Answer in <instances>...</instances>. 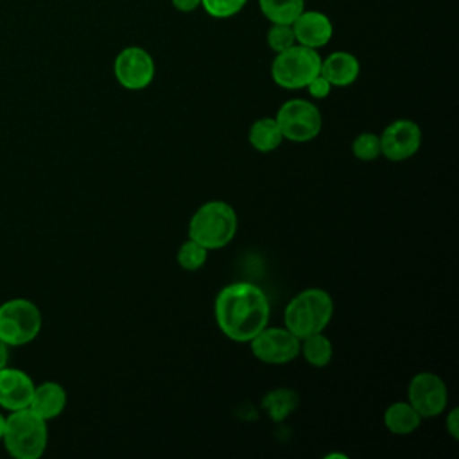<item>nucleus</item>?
<instances>
[{"instance_id":"obj_1","label":"nucleus","mask_w":459,"mask_h":459,"mask_svg":"<svg viewBox=\"0 0 459 459\" xmlns=\"http://www.w3.org/2000/svg\"><path fill=\"white\" fill-rule=\"evenodd\" d=\"M215 323L235 342H249L269 325V299L262 287L251 281H231L215 296Z\"/></svg>"},{"instance_id":"obj_2","label":"nucleus","mask_w":459,"mask_h":459,"mask_svg":"<svg viewBox=\"0 0 459 459\" xmlns=\"http://www.w3.org/2000/svg\"><path fill=\"white\" fill-rule=\"evenodd\" d=\"M238 217L231 204L221 199L206 201L190 217L188 238L208 251L226 247L237 235Z\"/></svg>"},{"instance_id":"obj_3","label":"nucleus","mask_w":459,"mask_h":459,"mask_svg":"<svg viewBox=\"0 0 459 459\" xmlns=\"http://www.w3.org/2000/svg\"><path fill=\"white\" fill-rule=\"evenodd\" d=\"M333 316V299L321 287H308L296 294L283 310V326L298 339L325 332Z\"/></svg>"},{"instance_id":"obj_4","label":"nucleus","mask_w":459,"mask_h":459,"mask_svg":"<svg viewBox=\"0 0 459 459\" xmlns=\"http://www.w3.org/2000/svg\"><path fill=\"white\" fill-rule=\"evenodd\" d=\"M2 441L14 459H38L48 443L47 421L29 407L11 411L5 418Z\"/></svg>"},{"instance_id":"obj_5","label":"nucleus","mask_w":459,"mask_h":459,"mask_svg":"<svg viewBox=\"0 0 459 459\" xmlns=\"http://www.w3.org/2000/svg\"><path fill=\"white\" fill-rule=\"evenodd\" d=\"M321 70V56L316 48L292 45L274 54L271 63V79L283 90H303Z\"/></svg>"},{"instance_id":"obj_6","label":"nucleus","mask_w":459,"mask_h":459,"mask_svg":"<svg viewBox=\"0 0 459 459\" xmlns=\"http://www.w3.org/2000/svg\"><path fill=\"white\" fill-rule=\"evenodd\" d=\"M43 319L38 305L27 298H13L0 305V339L9 346H23L34 341Z\"/></svg>"},{"instance_id":"obj_7","label":"nucleus","mask_w":459,"mask_h":459,"mask_svg":"<svg viewBox=\"0 0 459 459\" xmlns=\"http://www.w3.org/2000/svg\"><path fill=\"white\" fill-rule=\"evenodd\" d=\"M274 120L283 134V140L294 143H305L314 140L323 127V117L319 108L307 99L285 100L278 108Z\"/></svg>"},{"instance_id":"obj_8","label":"nucleus","mask_w":459,"mask_h":459,"mask_svg":"<svg viewBox=\"0 0 459 459\" xmlns=\"http://www.w3.org/2000/svg\"><path fill=\"white\" fill-rule=\"evenodd\" d=\"M251 353L264 364H287L298 359L301 339L285 326H265L249 342Z\"/></svg>"},{"instance_id":"obj_9","label":"nucleus","mask_w":459,"mask_h":459,"mask_svg":"<svg viewBox=\"0 0 459 459\" xmlns=\"http://www.w3.org/2000/svg\"><path fill=\"white\" fill-rule=\"evenodd\" d=\"M113 74L124 90L140 91L154 81L156 65L152 56L143 47L129 45L117 54Z\"/></svg>"},{"instance_id":"obj_10","label":"nucleus","mask_w":459,"mask_h":459,"mask_svg":"<svg viewBox=\"0 0 459 459\" xmlns=\"http://www.w3.org/2000/svg\"><path fill=\"white\" fill-rule=\"evenodd\" d=\"M407 402L423 420L441 416L448 405V389L445 380L432 371L416 373L407 385Z\"/></svg>"},{"instance_id":"obj_11","label":"nucleus","mask_w":459,"mask_h":459,"mask_svg":"<svg viewBox=\"0 0 459 459\" xmlns=\"http://www.w3.org/2000/svg\"><path fill=\"white\" fill-rule=\"evenodd\" d=\"M382 156L389 161L411 160L421 147V129L414 120L398 118L384 127L378 134Z\"/></svg>"},{"instance_id":"obj_12","label":"nucleus","mask_w":459,"mask_h":459,"mask_svg":"<svg viewBox=\"0 0 459 459\" xmlns=\"http://www.w3.org/2000/svg\"><path fill=\"white\" fill-rule=\"evenodd\" d=\"M298 45L308 48H321L330 43L333 36V23L328 14L321 11L303 9L299 16L290 23Z\"/></svg>"},{"instance_id":"obj_13","label":"nucleus","mask_w":459,"mask_h":459,"mask_svg":"<svg viewBox=\"0 0 459 459\" xmlns=\"http://www.w3.org/2000/svg\"><path fill=\"white\" fill-rule=\"evenodd\" d=\"M34 380L18 368H2L0 369V407L11 411L25 409L30 403L34 393Z\"/></svg>"},{"instance_id":"obj_14","label":"nucleus","mask_w":459,"mask_h":459,"mask_svg":"<svg viewBox=\"0 0 459 459\" xmlns=\"http://www.w3.org/2000/svg\"><path fill=\"white\" fill-rule=\"evenodd\" d=\"M319 74L333 86L346 88L359 79L360 63L359 57L348 50H335L328 54L325 59L321 57Z\"/></svg>"},{"instance_id":"obj_15","label":"nucleus","mask_w":459,"mask_h":459,"mask_svg":"<svg viewBox=\"0 0 459 459\" xmlns=\"http://www.w3.org/2000/svg\"><path fill=\"white\" fill-rule=\"evenodd\" d=\"M66 391L59 382L47 380L34 387L29 409L41 416L45 421L57 418L66 407Z\"/></svg>"},{"instance_id":"obj_16","label":"nucleus","mask_w":459,"mask_h":459,"mask_svg":"<svg viewBox=\"0 0 459 459\" xmlns=\"http://www.w3.org/2000/svg\"><path fill=\"white\" fill-rule=\"evenodd\" d=\"M423 418L420 412L405 400V402H393L384 411V425L394 436H409L416 432L421 425Z\"/></svg>"},{"instance_id":"obj_17","label":"nucleus","mask_w":459,"mask_h":459,"mask_svg":"<svg viewBox=\"0 0 459 459\" xmlns=\"http://www.w3.org/2000/svg\"><path fill=\"white\" fill-rule=\"evenodd\" d=\"M247 140L255 151L273 152L281 145L283 134H281L274 117H260L249 126Z\"/></svg>"},{"instance_id":"obj_18","label":"nucleus","mask_w":459,"mask_h":459,"mask_svg":"<svg viewBox=\"0 0 459 459\" xmlns=\"http://www.w3.org/2000/svg\"><path fill=\"white\" fill-rule=\"evenodd\" d=\"M299 353L314 368H325L333 357V344L325 332H316L301 339Z\"/></svg>"},{"instance_id":"obj_19","label":"nucleus","mask_w":459,"mask_h":459,"mask_svg":"<svg viewBox=\"0 0 459 459\" xmlns=\"http://www.w3.org/2000/svg\"><path fill=\"white\" fill-rule=\"evenodd\" d=\"M262 14L271 23H292L305 9V0H258Z\"/></svg>"},{"instance_id":"obj_20","label":"nucleus","mask_w":459,"mask_h":459,"mask_svg":"<svg viewBox=\"0 0 459 459\" xmlns=\"http://www.w3.org/2000/svg\"><path fill=\"white\" fill-rule=\"evenodd\" d=\"M296 405H298L296 393L285 387L269 391L262 400V407L265 409V412L273 421L285 420L296 409Z\"/></svg>"},{"instance_id":"obj_21","label":"nucleus","mask_w":459,"mask_h":459,"mask_svg":"<svg viewBox=\"0 0 459 459\" xmlns=\"http://www.w3.org/2000/svg\"><path fill=\"white\" fill-rule=\"evenodd\" d=\"M176 260H178V265L183 269V271H197L201 269L206 260H208V249L203 247L201 244H197L195 240L192 238H186L179 249H178V255H176Z\"/></svg>"},{"instance_id":"obj_22","label":"nucleus","mask_w":459,"mask_h":459,"mask_svg":"<svg viewBox=\"0 0 459 459\" xmlns=\"http://www.w3.org/2000/svg\"><path fill=\"white\" fill-rule=\"evenodd\" d=\"M351 154L359 161H375L377 158H380L382 149H380L378 134L369 133V131L357 134L351 142Z\"/></svg>"},{"instance_id":"obj_23","label":"nucleus","mask_w":459,"mask_h":459,"mask_svg":"<svg viewBox=\"0 0 459 459\" xmlns=\"http://www.w3.org/2000/svg\"><path fill=\"white\" fill-rule=\"evenodd\" d=\"M265 43H267L269 50H273L274 54L290 48L292 45H296L292 25H289V23H271V27L267 29V34H265Z\"/></svg>"},{"instance_id":"obj_24","label":"nucleus","mask_w":459,"mask_h":459,"mask_svg":"<svg viewBox=\"0 0 459 459\" xmlns=\"http://www.w3.org/2000/svg\"><path fill=\"white\" fill-rule=\"evenodd\" d=\"M247 0H201V7L217 20L233 18L246 7Z\"/></svg>"},{"instance_id":"obj_25","label":"nucleus","mask_w":459,"mask_h":459,"mask_svg":"<svg viewBox=\"0 0 459 459\" xmlns=\"http://www.w3.org/2000/svg\"><path fill=\"white\" fill-rule=\"evenodd\" d=\"M332 88H333V86H332L321 74H317V75L305 86V90L308 91V95H310L312 99H316V100L326 99V97L330 95Z\"/></svg>"},{"instance_id":"obj_26","label":"nucleus","mask_w":459,"mask_h":459,"mask_svg":"<svg viewBox=\"0 0 459 459\" xmlns=\"http://www.w3.org/2000/svg\"><path fill=\"white\" fill-rule=\"evenodd\" d=\"M445 427H446V432L450 434L452 439H459V409L457 407H454L446 412Z\"/></svg>"},{"instance_id":"obj_27","label":"nucleus","mask_w":459,"mask_h":459,"mask_svg":"<svg viewBox=\"0 0 459 459\" xmlns=\"http://www.w3.org/2000/svg\"><path fill=\"white\" fill-rule=\"evenodd\" d=\"M174 9L179 13H194L201 7V0H170Z\"/></svg>"},{"instance_id":"obj_28","label":"nucleus","mask_w":459,"mask_h":459,"mask_svg":"<svg viewBox=\"0 0 459 459\" xmlns=\"http://www.w3.org/2000/svg\"><path fill=\"white\" fill-rule=\"evenodd\" d=\"M9 362V344H5L2 339H0V369L5 368Z\"/></svg>"},{"instance_id":"obj_29","label":"nucleus","mask_w":459,"mask_h":459,"mask_svg":"<svg viewBox=\"0 0 459 459\" xmlns=\"http://www.w3.org/2000/svg\"><path fill=\"white\" fill-rule=\"evenodd\" d=\"M4 430H5V416L0 414V439H2V436H4Z\"/></svg>"}]
</instances>
